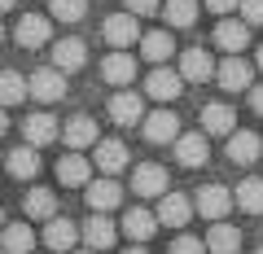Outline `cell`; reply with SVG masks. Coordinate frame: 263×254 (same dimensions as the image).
Segmentation results:
<instances>
[{
  "mask_svg": "<svg viewBox=\"0 0 263 254\" xmlns=\"http://www.w3.org/2000/svg\"><path fill=\"white\" fill-rule=\"evenodd\" d=\"M193 206H197V215H202V219H215V224H224V215L237 206V198L228 193L224 184H206V188H197Z\"/></svg>",
  "mask_w": 263,
  "mask_h": 254,
  "instance_id": "6da1fadb",
  "label": "cell"
},
{
  "mask_svg": "<svg viewBox=\"0 0 263 254\" xmlns=\"http://www.w3.org/2000/svg\"><path fill=\"white\" fill-rule=\"evenodd\" d=\"M132 193L136 198H167V171L158 162H141L132 171Z\"/></svg>",
  "mask_w": 263,
  "mask_h": 254,
  "instance_id": "7a4b0ae2",
  "label": "cell"
},
{
  "mask_svg": "<svg viewBox=\"0 0 263 254\" xmlns=\"http://www.w3.org/2000/svg\"><path fill=\"white\" fill-rule=\"evenodd\" d=\"M84 198H88V206H92V215H105V210H114L123 202V188H119L114 175H101V180H92V184L84 188Z\"/></svg>",
  "mask_w": 263,
  "mask_h": 254,
  "instance_id": "3957f363",
  "label": "cell"
},
{
  "mask_svg": "<svg viewBox=\"0 0 263 254\" xmlns=\"http://www.w3.org/2000/svg\"><path fill=\"white\" fill-rule=\"evenodd\" d=\"M145 92H149L154 101H176V96L184 92V75H180V70H167V66H154L149 79H145Z\"/></svg>",
  "mask_w": 263,
  "mask_h": 254,
  "instance_id": "277c9868",
  "label": "cell"
},
{
  "mask_svg": "<svg viewBox=\"0 0 263 254\" xmlns=\"http://www.w3.org/2000/svg\"><path fill=\"white\" fill-rule=\"evenodd\" d=\"M101 79L114 84V88H132V79H136V57L123 53V48H114V53L101 62Z\"/></svg>",
  "mask_w": 263,
  "mask_h": 254,
  "instance_id": "5b68a950",
  "label": "cell"
},
{
  "mask_svg": "<svg viewBox=\"0 0 263 254\" xmlns=\"http://www.w3.org/2000/svg\"><path fill=\"white\" fill-rule=\"evenodd\" d=\"M180 136H184V132H180V119L171 110H154L149 119H145V141H149V145H167V141L176 145Z\"/></svg>",
  "mask_w": 263,
  "mask_h": 254,
  "instance_id": "8992f818",
  "label": "cell"
},
{
  "mask_svg": "<svg viewBox=\"0 0 263 254\" xmlns=\"http://www.w3.org/2000/svg\"><path fill=\"white\" fill-rule=\"evenodd\" d=\"M57 180H62L66 188H88V184H92V162H88L84 153L70 149L62 162H57Z\"/></svg>",
  "mask_w": 263,
  "mask_h": 254,
  "instance_id": "52a82bcc",
  "label": "cell"
},
{
  "mask_svg": "<svg viewBox=\"0 0 263 254\" xmlns=\"http://www.w3.org/2000/svg\"><path fill=\"white\" fill-rule=\"evenodd\" d=\"M101 35L110 40L114 48H132L136 40H141V27H136V13H114V18H105Z\"/></svg>",
  "mask_w": 263,
  "mask_h": 254,
  "instance_id": "ba28073f",
  "label": "cell"
},
{
  "mask_svg": "<svg viewBox=\"0 0 263 254\" xmlns=\"http://www.w3.org/2000/svg\"><path fill=\"white\" fill-rule=\"evenodd\" d=\"M48 35H53V22H48L44 13H27V18L18 22V31H13V40H18L22 48H44Z\"/></svg>",
  "mask_w": 263,
  "mask_h": 254,
  "instance_id": "9c48e42d",
  "label": "cell"
},
{
  "mask_svg": "<svg viewBox=\"0 0 263 254\" xmlns=\"http://www.w3.org/2000/svg\"><path fill=\"white\" fill-rule=\"evenodd\" d=\"M88 62V44L84 40H57L53 44V70H62V75H70V70H79Z\"/></svg>",
  "mask_w": 263,
  "mask_h": 254,
  "instance_id": "30bf717a",
  "label": "cell"
},
{
  "mask_svg": "<svg viewBox=\"0 0 263 254\" xmlns=\"http://www.w3.org/2000/svg\"><path fill=\"white\" fill-rule=\"evenodd\" d=\"M250 62H241V57H224L219 62V70H215V79H219V88L224 92H246L250 88Z\"/></svg>",
  "mask_w": 263,
  "mask_h": 254,
  "instance_id": "8fae6325",
  "label": "cell"
},
{
  "mask_svg": "<svg viewBox=\"0 0 263 254\" xmlns=\"http://www.w3.org/2000/svg\"><path fill=\"white\" fill-rule=\"evenodd\" d=\"M180 75H184V84H206V79H215V62H211V53H202V48L180 53Z\"/></svg>",
  "mask_w": 263,
  "mask_h": 254,
  "instance_id": "7c38bea8",
  "label": "cell"
},
{
  "mask_svg": "<svg viewBox=\"0 0 263 254\" xmlns=\"http://www.w3.org/2000/svg\"><path fill=\"white\" fill-rule=\"evenodd\" d=\"M31 96L44 101V105L62 101V96H66V75H62V70H35V75H31Z\"/></svg>",
  "mask_w": 263,
  "mask_h": 254,
  "instance_id": "4fadbf2b",
  "label": "cell"
},
{
  "mask_svg": "<svg viewBox=\"0 0 263 254\" xmlns=\"http://www.w3.org/2000/svg\"><path fill=\"white\" fill-rule=\"evenodd\" d=\"M110 119L119 123V127L141 123V119H145V101H141V92H114V96H110Z\"/></svg>",
  "mask_w": 263,
  "mask_h": 254,
  "instance_id": "5bb4252c",
  "label": "cell"
},
{
  "mask_svg": "<svg viewBox=\"0 0 263 254\" xmlns=\"http://www.w3.org/2000/svg\"><path fill=\"white\" fill-rule=\"evenodd\" d=\"M193 202L184 198V193H167V198L158 202V224H167V228H184L189 219H193Z\"/></svg>",
  "mask_w": 263,
  "mask_h": 254,
  "instance_id": "9a60e30c",
  "label": "cell"
},
{
  "mask_svg": "<svg viewBox=\"0 0 263 254\" xmlns=\"http://www.w3.org/2000/svg\"><path fill=\"white\" fill-rule=\"evenodd\" d=\"M79 237H84V228H75L70 219H48V228H44V245L57 254H70Z\"/></svg>",
  "mask_w": 263,
  "mask_h": 254,
  "instance_id": "2e32d148",
  "label": "cell"
},
{
  "mask_svg": "<svg viewBox=\"0 0 263 254\" xmlns=\"http://www.w3.org/2000/svg\"><path fill=\"white\" fill-rule=\"evenodd\" d=\"M22 136H27V145H48V141H57V136H62V127H57V119L53 114H27V123H22Z\"/></svg>",
  "mask_w": 263,
  "mask_h": 254,
  "instance_id": "e0dca14e",
  "label": "cell"
},
{
  "mask_svg": "<svg viewBox=\"0 0 263 254\" xmlns=\"http://www.w3.org/2000/svg\"><path fill=\"white\" fill-rule=\"evenodd\" d=\"M206 158H211V145H206L202 132H184L176 141V162H180V167H202Z\"/></svg>",
  "mask_w": 263,
  "mask_h": 254,
  "instance_id": "ac0fdd59",
  "label": "cell"
},
{
  "mask_svg": "<svg viewBox=\"0 0 263 254\" xmlns=\"http://www.w3.org/2000/svg\"><path fill=\"white\" fill-rule=\"evenodd\" d=\"M202 127H206V136H233V127H237V114H233V105H224V101H211L206 110H202Z\"/></svg>",
  "mask_w": 263,
  "mask_h": 254,
  "instance_id": "d6986e66",
  "label": "cell"
},
{
  "mask_svg": "<svg viewBox=\"0 0 263 254\" xmlns=\"http://www.w3.org/2000/svg\"><path fill=\"white\" fill-rule=\"evenodd\" d=\"M215 44L228 57H241V48L250 44V22H219L215 27Z\"/></svg>",
  "mask_w": 263,
  "mask_h": 254,
  "instance_id": "ffe728a7",
  "label": "cell"
},
{
  "mask_svg": "<svg viewBox=\"0 0 263 254\" xmlns=\"http://www.w3.org/2000/svg\"><path fill=\"white\" fill-rule=\"evenodd\" d=\"M259 153H263V141L254 132H233L228 136V162L250 167V162H259Z\"/></svg>",
  "mask_w": 263,
  "mask_h": 254,
  "instance_id": "44dd1931",
  "label": "cell"
},
{
  "mask_svg": "<svg viewBox=\"0 0 263 254\" xmlns=\"http://www.w3.org/2000/svg\"><path fill=\"white\" fill-rule=\"evenodd\" d=\"M62 141L70 145L75 153H79V149H88V145H97V123L88 119V114H75V119L62 127Z\"/></svg>",
  "mask_w": 263,
  "mask_h": 254,
  "instance_id": "7402d4cb",
  "label": "cell"
},
{
  "mask_svg": "<svg viewBox=\"0 0 263 254\" xmlns=\"http://www.w3.org/2000/svg\"><path fill=\"white\" fill-rule=\"evenodd\" d=\"M127 167V145L123 141H97V171L101 175H119Z\"/></svg>",
  "mask_w": 263,
  "mask_h": 254,
  "instance_id": "603a6c76",
  "label": "cell"
},
{
  "mask_svg": "<svg viewBox=\"0 0 263 254\" xmlns=\"http://www.w3.org/2000/svg\"><path fill=\"white\" fill-rule=\"evenodd\" d=\"M114 237H119V228H114L105 215H92V219L84 224V241H88V250H97V254H101V250H110V245H114Z\"/></svg>",
  "mask_w": 263,
  "mask_h": 254,
  "instance_id": "cb8c5ba5",
  "label": "cell"
},
{
  "mask_svg": "<svg viewBox=\"0 0 263 254\" xmlns=\"http://www.w3.org/2000/svg\"><path fill=\"white\" fill-rule=\"evenodd\" d=\"M154 228H158V215H149V210H141V206H132L127 215H123V232H127L136 245H141V241H149V237H154Z\"/></svg>",
  "mask_w": 263,
  "mask_h": 254,
  "instance_id": "d4e9b609",
  "label": "cell"
},
{
  "mask_svg": "<svg viewBox=\"0 0 263 254\" xmlns=\"http://www.w3.org/2000/svg\"><path fill=\"white\" fill-rule=\"evenodd\" d=\"M237 210H246V215H263V180L259 175H246L241 184H237Z\"/></svg>",
  "mask_w": 263,
  "mask_h": 254,
  "instance_id": "484cf974",
  "label": "cell"
},
{
  "mask_svg": "<svg viewBox=\"0 0 263 254\" xmlns=\"http://www.w3.org/2000/svg\"><path fill=\"white\" fill-rule=\"evenodd\" d=\"M0 250H5V254H31V250H35V232H31L27 224H5V232H0Z\"/></svg>",
  "mask_w": 263,
  "mask_h": 254,
  "instance_id": "4316f807",
  "label": "cell"
},
{
  "mask_svg": "<svg viewBox=\"0 0 263 254\" xmlns=\"http://www.w3.org/2000/svg\"><path fill=\"white\" fill-rule=\"evenodd\" d=\"M31 96V79H22L18 70H0V105L9 110V105L27 101Z\"/></svg>",
  "mask_w": 263,
  "mask_h": 254,
  "instance_id": "83f0119b",
  "label": "cell"
},
{
  "mask_svg": "<svg viewBox=\"0 0 263 254\" xmlns=\"http://www.w3.org/2000/svg\"><path fill=\"white\" fill-rule=\"evenodd\" d=\"M141 57H149V62H167V57H176V40L167 35V31H149V35H141Z\"/></svg>",
  "mask_w": 263,
  "mask_h": 254,
  "instance_id": "f1b7e54d",
  "label": "cell"
},
{
  "mask_svg": "<svg viewBox=\"0 0 263 254\" xmlns=\"http://www.w3.org/2000/svg\"><path fill=\"white\" fill-rule=\"evenodd\" d=\"M22 206H27V219H57V198L48 193V188H31L27 198H22Z\"/></svg>",
  "mask_w": 263,
  "mask_h": 254,
  "instance_id": "f546056e",
  "label": "cell"
},
{
  "mask_svg": "<svg viewBox=\"0 0 263 254\" xmlns=\"http://www.w3.org/2000/svg\"><path fill=\"white\" fill-rule=\"evenodd\" d=\"M9 175H18V180L40 175V153H35V145H18V149L9 153Z\"/></svg>",
  "mask_w": 263,
  "mask_h": 254,
  "instance_id": "4dcf8cb0",
  "label": "cell"
},
{
  "mask_svg": "<svg viewBox=\"0 0 263 254\" xmlns=\"http://www.w3.org/2000/svg\"><path fill=\"white\" fill-rule=\"evenodd\" d=\"M237 245H241V232L228 228V224H215V228L206 232V250H211V254H237Z\"/></svg>",
  "mask_w": 263,
  "mask_h": 254,
  "instance_id": "1f68e13d",
  "label": "cell"
},
{
  "mask_svg": "<svg viewBox=\"0 0 263 254\" xmlns=\"http://www.w3.org/2000/svg\"><path fill=\"white\" fill-rule=\"evenodd\" d=\"M162 13H167L171 27H193V22H197V0H167Z\"/></svg>",
  "mask_w": 263,
  "mask_h": 254,
  "instance_id": "d6a6232c",
  "label": "cell"
},
{
  "mask_svg": "<svg viewBox=\"0 0 263 254\" xmlns=\"http://www.w3.org/2000/svg\"><path fill=\"white\" fill-rule=\"evenodd\" d=\"M48 13L57 22H79L88 13V0H48Z\"/></svg>",
  "mask_w": 263,
  "mask_h": 254,
  "instance_id": "836d02e7",
  "label": "cell"
},
{
  "mask_svg": "<svg viewBox=\"0 0 263 254\" xmlns=\"http://www.w3.org/2000/svg\"><path fill=\"white\" fill-rule=\"evenodd\" d=\"M171 254H206V241H197V237H176V241H171Z\"/></svg>",
  "mask_w": 263,
  "mask_h": 254,
  "instance_id": "e575fe53",
  "label": "cell"
},
{
  "mask_svg": "<svg viewBox=\"0 0 263 254\" xmlns=\"http://www.w3.org/2000/svg\"><path fill=\"white\" fill-rule=\"evenodd\" d=\"M241 18L250 27H263V0H241Z\"/></svg>",
  "mask_w": 263,
  "mask_h": 254,
  "instance_id": "d590c367",
  "label": "cell"
},
{
  "mask_svg": "<svg viewBox=\"0 0 263 254\" xmlns=\"http://www.w3.org/2000/svg\"><path fill=\"white\" fill-rule=\"evenodd\" d=\"M162 0H127V13H136V18H145V13H158Z\"/></svg>",
  "mask_w": 263,
  "mask_h": 254,
  "instance_id": "8d00e7d4",
  "label": "cell"
},
{
  "mask_svg": "<svg viewBox=\"0 0 263 254\" xmlns=\"http://www.w3.org/2000/svg\"><path fill=\"white\" fill-rule=\"evenodd\" d=\"M206 9L224 18V13H233V9H237V0H206Z\"/></svg>",
  "mask_w": 263,
  "mask_h": 254,
  "instance_id": "74e56055",
  "label": "cell"
},
{
  "mask_svg": "<svg viewBox=\"0 0 263 254\" xmlns=\"http://www.w3.org/2000/svg\"><path fill=\"white\" fill-rule=\"evenodd\" d=\"M250 110H254V114H263V84H259V88H250Z\"/></svg>",
  "mask_w": 263,
  "mask_h": 254,
  "instance_id": "f35d334b",
  "label": "cell"
},
{
  "mask_svg": "<svg viewBox=\"0 0 263 254\" xmlns=\"http://www.w3.org/2000/svg\"><path fill=\"white\" fill-rule=\"evenodd\" d=\"M9 132V114H5V105H0V136Z\"/></svg>",
  "mask_w": 263,
  "mask_h": 254,
  "instance_id": "ab89813d",
  "label": "cell"
},
{
  "mask_svg": "<svg viewBox=\"0 0 263 254\" xmlns=\"http://www.w3.org/2000/svg\"><path fill=\"white\" fill-rule=\"evenodd\" d=\"M13 9V0H0V13H9Z\"/></svg>",
  "mask_w": 263,
  "mask_h": 254,
  "instance_id": "60d3db41",
  "label": "cell"
},
{
  "mask_svg": "<svg viewBox=\"0 0 263 254\" xmlns=\"http://www.w3.org/2000/svg\"><path fill=\"white\" fill-rule=\"evenodd\" d=\"M123 254H145V245H132V250H123Z\"/></svg>",
  "mask_w": 263,
  "mask_h": 254,
  "instance_id": "b9f144b4",
  "label": "cell"
},
{
  "mask_svg": "<svg viewBox=\"0 0 263 254\" xmlns=\"http://www.w3.org/2000/svg\"><path fill=\"white\" fill-rule=\"evenodd\" d=\"M0 232H5V210H0Z\"/></svg>",
  "mask_w": 263,
  "mask_h": 254,
  "instance_id": "7bdbcfd3",
  "label": "cell"
},
{
  "mask_svg": "<svg viewBox=\"0 0 263 254\" xmlns=\"http://www.w3.org/2000/svg\"><path fill=\"white\" fill-rule=\"evenodd\" d=\"M259 70H263V48H259Z\"/></svg>",
  "mask_w": 263,
  "mask_h": 254,
  "instance_id": "ee69618b",
  "label": "cell"
},
{
  "mask_svg": "<svg viewBox=\"0 0 263 254\" xmlns=\"http://www.w3.org/2000/svg\"><path fill=\"white\" fill-rule=\"evenodd\" d=\"M75 254H97V250H75Z\"/></svg>",
  "mask_w": 263,
  "mask_h": 254,
  "instance_id": "f6af8a7d",
  "label": "cell"
},
{
  "mask_svg": "<svg viewBox=\"0 0 263 254\" xmlns=\"http://www.w3.org/2000/svg\"><path fill=\"white\" fill-rule=\"evenodd\" d=\"M0 40H5V31H0Z\"/></svg>",
  "mask_w": 263,
  "mask_h": 254,
  "instance_id": "bcb514c9",
  "label": "cell"
},
{
  "mask_svg": "<svg viewBox=\"0 0 263 254\" xmlns=\"http://www.w3.org/2000/svg\"><path fill=\"white\" fill-rule=\"evenodd\" d=\"M259 254H263V245H259Z\"/></svg>",
  "mask_w": 263,
  "mask_h": 254,
  "instance_id": "7dc6e473",
  "label": "cell"
},
{
  "mask_svg": "<svg viewBox=\"0 0 263 254\" xmlns=\"http://www.w3.org/2000/svg\"><path fill=\"white\" fill-rule=\"evenodd\" d=\"M0 254H5V250H0Z\"/></svg>",
  "mask_w": 263,
  "mask_h": 254,
  "instance_id": "c3c4849f",
  "label": "cell"
}]
</instances>
